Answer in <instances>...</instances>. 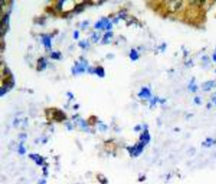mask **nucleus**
<instances>
[{"mask_svg":"<svg viewBox=\"0 0 216 184\" xmlns=\"http://www.w3.org/2000/svg\"><path fill=\"white\" fill-rule=\"evenodd\" d=\"M8 20H9L8 15H5L1 21V34L2 35H4L5 31H7V27H8Z\"/></svg>","mask_w":216,"mask_h":184,"instance_id":"nucleus-1","label":"nucleus"},{"mask_svg":"<svg viewBox=\"0 0 216 184\" xmlns=\"http://www.w3.org/2000/svg\"><path fill=\"white\" fill-rule=\"evenodd\" d=\"M170 9L171 11H176L177 9H179L181 8V6L182 5V2L181 1H172L170 2Z\"/></svg>","mask_w":216,"mask_h":184,"instance_id":"nucleus-2","label":"nucleus"},{"mask_svg":"<svg viewBox=\"0 0 216 184\" xmlns=\"http://www.w3.org/2000/svg\"><path fill=\"white\" fill-rule=\"evenodd\" d=\"M213 84H214L213 81H208V82L203 84V86H202V87H203V90L204 91H208V90H210L212 89V87L213 86Z\"/></svg>","mask_w":216,"mask_h":184,"instance_id":"nucleus-3","label":"nucleus"},{"mask_svg":"<svg viewBox=\"0 0 216 184\" xmlns=\"http://www.w3.org/2000/svg\"><path fill=\"white\" fill-rule=\"evenodd\" d=\"M139 96L140 97H146V98H147V97H150V90H149L148 89H146V88H145V89L142 90V92L139 94Z\"/></svg>","mask_w":216,"mask_h":184,"instance_id":"nucleus-4","label":"nucleus"},{"mask_svg":"<svg viewBox=\"0 0 216 184\" xmlns=\"http://www.w3.org/2000/svg\"><path fill=\"white\" fill-rule=\"evenodd\" d=\"M130 57H131V58L133 59V60L137 59V58H138V54H137V52L134 50H132L131 54H130Z\"/></svg>","mask_w":216,"mask_h":184,"instance_id":"nucleus-5","label":"nucleus"},{"mask_svg":"<svg viewBox=\"0 0 216 184\" xmlns=\"http://www.w3.org/2000/svg\"><path fill=\"white\" fill-rule=\"evenodd\" d=\"M96 73L98 74L100 77L104 76V72H103V69H102L101 68H99V69H97L96 71Z\"/></svg>","mask_w":216,"mask_h":184,"instance_id":"nucleus-6","label":"nucleus"},{"mask_svg":"<svg viewBox=\"0 0 216 184\" xmlns=\"http://www.w3.org/2000/svg\"><path fill=\"white\" fill-rule=\"evenodd\" d=\"M44 43H45V45L46 46H48V47H50L51 46V44H50V39L47 38V37H46V38H44Z\"/></svg>","mask_w":216,"mask_h":184,"instance_id":"nucleus-7","label":"nucleus"},{"mask_svg":"<svg viewBox=\"0 0 216 184\" xmlns=\"http://www.w3.org/2000/svg\"><path fill=\"white\" fill-rule=\"evenodd\" d=\"M20 153H21V154L25 153V149L22 147V145H20Z\"/></svg>","mask_w":216,"mask_h":184,"instance_id":"nucleus-8","label":"nucleus"},{"mask_svg":"<svg viewBox=\"0 0 216 184\" xmlns=\"http://www.w3.org/2000/svg\"><path fill=\"white\" fill-rule=\"evenodd\" d=\"M195 102H196V103H198V104H200V99L198 98V97H196V98H195Z\"/></svg>","mask_w":216,"mask_h":184,"instance_id":"nucleus-9","label":"nucleus"},{"mask_svg":"<svg viewBox=\"0 0 216 184\" xmlns=\"http://www.w3.org/2000/svg\"><path fill=\"white\" fill-rule=\"evenodd\" d=\"M213 59L216 62V53H215V54H213Z\"/></svg>","mask_w":216,"mask_h":184,"instance_id":"nucleus-10","label":"nucleus"},{"mask_svg":"<svg viewBox=\"0 0 216 184\" xmlns=\"http://www.w3.org/2000/svg\"><path fill=\"white\" fill-rule=\"evenodd\" d=\"M78 35H79V33L77 31L75 32V38H78Z\"/></svg>","mask_w":216,"mask_h":184,"instance_id":"nucleus-11","label":"nucleus"}]
</instances>
